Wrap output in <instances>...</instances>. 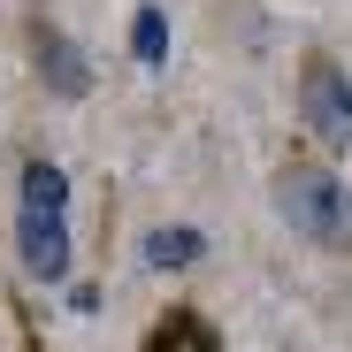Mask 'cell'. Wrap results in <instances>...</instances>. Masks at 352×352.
Returning a JSON list of instances; mask_svg holds the SVG:
<instances>
[{
  "label": "cell",
  "instance_id": "52a82bcc",
  "mask_svg": "<svg viewBox=\"0 0 352 352\" xmlns=\"http://www.w3.org/2000/svg\"><path fill=\"white\" fill-rule=\"evenodd\" d=\"M138 54H146V62H161V8L138 16Z\"/></svg>",
  "mask_w": 352,
  "mask_h": 352
},
{
  "label": "cell",
  "instance_id": "8992f818",
  "mask_svg": "<svg viewBox=\"0 0 352 352\" xmlns=\"http://www.w3.org/2000/svg\"><path fill=\"white\" fill-rule=\"evenodd\" d=\"M146 261H161V268L168 261H199V238H192V230H161V238L146 245Z\"/></svg>",
  "mask_w": 352,
  "mask_h": 352
},
{
  "label": "cell",
  "instance_id": "ba28073f",
  "mask_svg": "<svg viewBox=\"0 0 352 352\" xmlns=\"http://www.w3.org/2000/svg\"><path fill=\"white\" fill-rule=\"evenodd\" d=\"M23 352H46V344H38V337H31V322H23Z\"/></svg>",
  "mask_w": 352,
  "mask_h": 352
},
{
  "label": "cell",
  "instance_id": "277c9868",
  "mask_svg": "<svg viewBox=\"0 0 352 352\" xmlns=\"http://www.w3.org/2000/svg\"><path fill=\"white\" fill-rule=\"evenodd\" d=\"M146 352H222V337H214V322L199 307H168V314H153Z\"/></svg>",
  "mask_w": 352,
  "mask_h": 352
},
{
  "label": "cell",
  "instance_id": "7a4b0ae2",
  "mask_svg": "<svg viewBox=\"0 0 352 352\" xmlns=\"http://www.w3.org/2000/svg\"><path fill=\"white\" fill-rule=\"evenodd\" d=\"M62 207H69L62 168H54V161H31V168H23V214H16V245H23L31 283H62V276H69V230H62Z\"/></svg>",
  "mask_w": 352,
  "mask_h": 352
},
{
  "label": "cell",
  "instance_id": "5b68a950",
  "mask_svg": "<svg viewBox=\"0 0 352 352\" xmlns=\"http://www.w3.org/2000/svg\"><path fill=\"white\" fill-rule=\"evenodd\" d=\"M31 38H38V69H54V85H62V92L77 100V92H85V69H77V54H69V38L54 31V23H38Z\"/></svg>",
  "mask_w": 352,
  "mask_h": 352
},
{
  "label": "cell",
  "instance_id": "6da1fadb",
  "mask_svg": "<svg viewBox=\"0 0 352 352\" xmlns=\"http://www.w3.org/2000/svg\"><path fill=\"white\" fill-rule=\"evenodd\" d=\"M268 199L276 214L291 222V238H307L322 253H352V192L337 184L329 161H299L291 153L276 176H268Z\"/></svg>",
  "mask_w": 352,
  "mask_h": 352
},
{
  "label": "cell",
  "instance_id": "3957f363",
  "mask_svg": "<svg viewBox=\"0 0 352 352\" xmlns=\"http://www.w3.org/2000/svg\"><path fill=\"white\" fill-rule=\"evenodd\" d=\"M299 115H307V131L329 153H352V69L337 62L329 46L299 54Z\"/></svg>",
  "mask_w": 352,
  "mask_h": 352
}]
</instances>
